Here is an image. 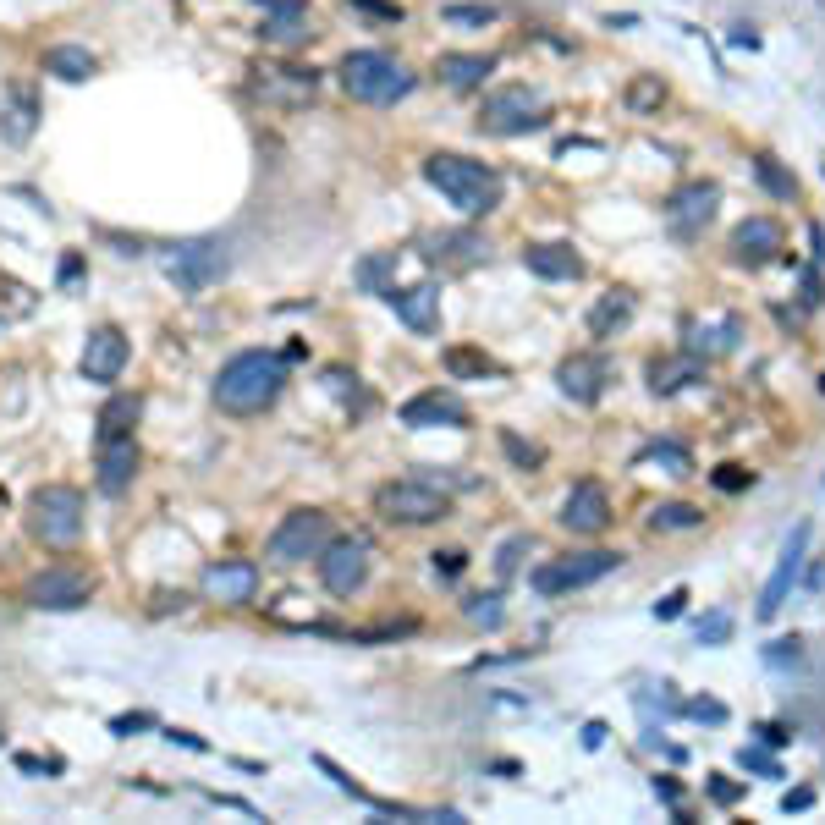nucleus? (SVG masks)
I'll use <instances>...</instances> for the list:
<instances>
[{
  "label": "nucleus",
  "instance_id": "f257e3e1",
  "mask_svg": "<svg viewBox=\"0 0 825 825\" xmlns=\"http://www.w3.org/2000/svg\"><path fill=\"white\" fill-rule=\"evenodd\" d=\"M286 391V358L281 352H237L231 363H220L215 374V407L220 413H264L275 396Z\"/></svg>",
  "mask_w": 825,
  "mask_h": 825
},
{
  "label": "nucleus",
  "instance_id": "f03ea898",
  "mask_svg": "<svg viewBox=\"0 0 825 825\" xmlns=\"http://www.w3.org/2000/svg\"><path fill=\"white\" fill-rule=\"evenodd\" d=\"M424 182L435 187L446 204H457L462 215H490V209L501 204V176L484 160H468V154H429Z\"/></svg>",
  "mask_w": 825,
  "mask_h": 825
},
{
  "label": "nucleus",
  "instance_id": "7ed1b4c3",
  "mask_svg": "<svg viewBox=\"0 0 825 825\" xmlns=\"http://www.w3.org/2000/svg\"><path fill=\"white\" fill-rule=\"evenodd\" d=\"M336 77H341V88H347L352 99H363V105H396V99H407V94H413V83H418L391 50H352V55H341Z\"/></svg>",
  "mask_w": 825,
  "mask_h": 825
},
{
  "label": "nucleus",
  "instance_id": "20e7f679",
  "mask_svg": "<svg viewBox=\"0 0 825 825\" xmlns=\"http://www.w3.org/2000/svg\"><path fill=\"white\" fill-rule=\"evenodd\" d=\"M28 528H33V539H44L55 550L77 545V534H83V490H72V484H39L28 495Z\"/></svg>",
  "mask_w": 825,
  "mask_h": 825
},
{
  "label": "nucleus",
  "instance_id": "39448f33",
  "mask_svg": "<svg viewBox=\"0 0 825 825\" xmlns=\"http://www.w3.org/2000/svg\"><path fill=\"white\" fill-rule=\"evenodd\" d=\"M226 270H231V242L226 237H187V242H176L171 259H165V275H171L176 292H187V297L209 292Z\"/></svg>",
  "mask_w": 825,
  "mask_h": 825
},
{
  "label": "nucleus",
  "instance_id": "423d86ee",
  "mask_svg": "<svg viewBox=\"0 0 825 825\" xmlns=\"http://www.w3.org/2000/svg\"><path fill=\"white\" fill-rule=\"evenodd\" d=\"M545 99H539V88L528 83H512V88H495L490 99H484L479 110V127L495 132V138H517V132H534L545 127Z\"/></svg>",
  "mask_w": 825,
  "mask_h": 825
},
{
  "label": "nucleus",
  "instance_id": "0eeeda50",
  "mask_svg": "<svg viewBox=\"0 0 825 825\" xmlns=\"http://www.w3.org/2000/svg\"><path fill=\"white\" fill-rule=\"evenodd\" d=\"M374 506H380L385 523H435L451 512V495L435 490L429 479H391L374 490Z\"/></svg>",
  "mask_w": 825,
  "mask_h": 825
},
{
  "label": "nucleus",
  "instance_id": "6e6552de",
  "mask_svg": "<svg viewBox=\"0 0 825 825\" xmlns=\"http://www.w3.org/2000/svg\"><path fill=\"white\" fill-rule=\"evenodd\" d=\"M325 545H330V512H319V506H297V512H286L281 523H275V534H270V556L286 561V567L319 556Z\"/></svg>",
  "mask_w": 825,
  "mask_h": 825
},
{
  "label": "nucleus",
  "instance_id": "1a4fd4ad",
  "mask_svg": "<svg viewBox=\"0 0 825 825\" xmlns=\"http://www.w3.org/2000/svg\"><path fill=\"white\" fill-rule=\"evenodd\" d=\"M616 567H622V556H616V550H578V556H561V561L534 567V589L539 594L589 589V583H600L605 572H616Z\"/></svg>",
  "mask_w": 825,
  "mask_h": 825
},
{
  "label": "nucleus",
  "instance_id": "9d476101",
  "mask_svg": "<svg viewBox=\"0 0 825 825\" xmlns=\"http://www.w3.org/2000/svg\"><path fill=\"white\" fill-rule=\"evenodd\" d=\"M88 594H94V578L77 567H44L39 578L22 589V600L33 605V611H77V605H88Z\"/></svg>",
  "mask_w": 825,
  "mask_h": 825
},
{
  "label": "nucleus",
  "instance_id": "9b49d317",
  "mask_svg": "<svg viewBox=\"0 0 825 825\" xmlns=\"http://www.w3.org/2000/svg\"><path fill=\"white\" fill-rule=\"evenodd\" d=\"M319 578H325L330 594H358L363 578H369V539H330L319 550Z\"/></svg>",
  "mask_w": 825,
  "mask_h": 825
},
{
  "label": "nucleus",
  "instance_id": "f8f14e48",
  "mask_svg": "<svg viewBox=\"0 0 825 825\" xmlns=\"http://www.w3.org/2000/svg\"><path fill=\"white\" fill-rule=\"evenodd\" d=\"M809 534H814V528H809V523H798V528H792V539L781 545L776 572H770V583L759 589V622H770V616H776L781 605H787L792 583H798V572H803V556H809Z\"/></svg>",
  "mask_w": 825,
  "mask_h": 825
},
{
  "label": "nucleus",
  "instance_id": "ddd939ff",
  "mask_svg": "<svg viewBox=\"0 0 825 825\" xmlns=\"http://www.w3.org/2000/svg\"><path fill=\"white\" fill-rule=\"evenodd\" d=\"M39 88L28 83V77H11L6 83V99H0V143H11V149H22V143L39 132Z\"/></svg>",
  "mask_w": 825,
  "mask_h": 825
},
{
  "label": "nucleus",
  "instance_id": "4468645a",
  "mask_svg": "<svg viewBox=\"0 0 825 825\" xmlns=\"http://www.w3.org/2000/svg\"><path fill=\"white\" fill-rule=\"evenodd\" d=\"M127 336H121L116 325H99V330H88V341H83V380H94V385H116L121 380V369H127Z\"/></svg>",
  "mask_w": 825,
  "mask_h": 825
},
{
  "label": "nucleus",
  "instance_id": "2eb2a0df",
  "mask_svg": "<svg viewBox=\"0 0 825 825\" xmlns=\"http://www.w3.org/2000/svg\"><path fill=\"white\" fill-rule=\"evenodd\" d=\"M611 523V495H605L600 479H583L567 490V501H561V528H572V534H600V528Z\"/></svg>",
  "mask_w": 825,
  "mask_h": 825
},
{
  "label": "nucleus",
  "instance_id": "dca6fc26",
  "mask_svg": "<svg viewBox=\"0 0 825 825\" xmlns=\"http://www.w3.org/2000/svg\"><path fill=\"white\" fill-rule=\"evenodd\" d=\"M264 11V39L292 50V44H308L314 39V17H308V0H253Z\"/></svg>",
  "mask_w": 825,
  "mask_h": 825
},
{
  "label": "nucleus",
  "instance_id": "f3484780",
  "mask_svg": "<svg viewBox=\"0 0 825 825\" xmlns=\"http://www.w3.org/2000/svg\"><path fill=\"white\" fill-rule=\"evenodd\" d=\"M715 204H721V187H715V182H688V187H677V193H671V204H666L671 231L693 237L699 226H710Z\"/></svg>",
  "mask_w": 825,
  "mask_h": 825
},
{
  "label": "nucleus",
  "instance_id": "a211bd4d",
  "mask_svg": "<svg viewBox=\"0 0 825 825\" xmlns=\"http://www.w3.org/2000/svg\"><path fill=\"white\" fill-rule=\"evenodd\" d=\"M253 88H259L270 105H303V99H314L319 72H314V66H259Z\"/></svg>",
  "mask_w": 825,
  "mask_h": 825
},
{
  "label": "nucleus",
  "instance_id": "6ab92c4d",
  "mask_svg": "<svg viewBox=\"0 0 825 825\" xmlns=\"http://www.w3.org/2000/svg\"><path fill=\"white\" fill-rule=\"evenodd\" d=\"M204 594L220 605H248L259 594V561H215L204 572Z\"/></svg>",
  "mask_w": 825,
  "mask_h": 825
},
{
  "label": "nucleus",
  "instance_id": "aec40b11",
  "mask_svg": "<svg viewBox=\"0 0 825 825\" xmlns=\"http://www.w3.org/2000/svg\"><path fill=\"white\" fill-rule=\"evenodd\" d=\"M385 303L402 314L407 330H418V336H429V330L440 325V286L435 281H418V286H391L385 292Z\"/></svg>",
  "mask_w": 825,
  "mask_h": 825
},
{
  "label": "nucleus",
  "instance_id": "412c9836",
  "mask_svg": "<svg viewBox=\"0 0 825 825\" xmlns=\"http://www.w3.org/2000/svg\"><path fill=\"white\" fill-rule=\"evenodd\" d=\"M99 446V462H94V479H99V490L105 495H121L132 484V473H138V440L132 435H116V440H94Z\"/></svg>",
  "mask_w": 825,
  "mask_h": 825
},
{
  "label": "nucleus",
  "instance_id": "4be33fe9",
  "mask_svg": "<svg viewBox=\"0 0 825 825\" xmlns=\"http://www.w3.org/2000/svg\"><path fill=\"white\" fill-rule=\"evenodd\" d=\"M781 242H787V231H781L776 220L754 215V220H743V226L732 231V259L737 264H770L781 253Z\"/></svg>",
  "mask_w": 825,
  "mask_h": 825
},
{
  "label": "nucleus",
  "instance_id": "5701e85b",
  "mask_svg": "<svg viewBox=\"0 0 825 825\" xmlns=\"http://www.w3.org/2000/svg\"><path fill=\"white\" fill-rule=\"evenodd\" d=\"M402 424L407 429H440V424H468V407L446 391H418L413 402H402Z\"/></svg>",
  "mask_w": 825,
  "mask_h": 825
},
{
  "label": "nucleus",
  "instance_id": "b1692460",
  "mask_svg": "<svg viewBox=\"0 0 825 825\" xmlns=\"http://www.w3.org/2000/svg\"><path fill=\"white\" fill-rule=\"evenodd\" d=\"M523 264H528V275H539V281H578L583 275V259L567 248V242H528Z\"/></svg>",
  "mask_w": 825,
  "mask_h": 825
},
{
  "label": "nucleus",
  "instance_id": "393cba45",
  "mask_svg": "<svg viewBox=\"0 0 825 825\" xmlns=\"http://www.w3.org/2000/svg\"><path fill=\"white\" fill-rule=\"evenodd\" d=\"M490 72H495V55H479V50H446V55L435 61V77H440L446 88H457V94L479 88Z\"/></svg>",
  "mask_w": 825,
  "mask_h": 825
},
{
  "label": "nucleus",
  "instance_id": "a878e982",
  "mask_svg": "<svg viewBox=\"0 0 825 825\" xmlns=\"http://www.w3.org/2000/svg\"><path fill=\"white\" fill-rule=\"evenodd\" d=\"M556 385H561V396H572V402H600V391H605V363L589 358V352H578V358H567V363L556 369Z\"/></svg>",
  "mask_w": 825,
  "mask_h": 825
},
{
  "label": "nucleus",
  "instance_id": "bb28decb",
  "mask_svg": "<svg viewBox=\"0 0 825 825\" xmlns=\"http://www.w3.org/2000/svg\"><path fill=\"white\" fill-rule=\"evenodd\" d=\"M94 50L88 44H50L44 50V72L61 77V83H83V77H94Z\"/></svg>",
  "mask_w": 825,
  "mask_h": 825
},
{
  "label": "nucleus",
  "instance_id": "cd10ccee",
  "mask_svg": "<svg viewBox=\"0 0 825 825\" xmlns=\"http://www.w3.org/2000/svg\"><path fill=\"white\" fill-rule=\"evenodd\" d=\"M638 314V303H633V292H605L600 303L589 308V336H616V330L627 325V319Z\"/></svg>",
  "mask_w": 825,
  "mask_h": 825
},
{
  "label": "nucleus",
  "instance_id": "c85d7f7f",
  "mask_svg": "<svg viewBox=\"0 0 825 825\" xmlns=\"http://www.w3.org/2000/svg\"><path fill=\"white\" fill-rule=\"evenodd\" d=\"M429 259H451V264H479L484 253H490V242L479 237V231H446V237L429 242Z\"/></svg>",
  "mask_w": 825,
  "mask_h": 825
},
{
  "label": "nucleus",
  "instance_id": "c756f323",
  "mask_svg": "<svg viewBox=\"0 0 825 825\" xmlns=\"http://www.w3.org/2000/svg\"><path fill=\"white\" fill-rule=\"evenodd\" d=\"M622 105L633 110V116H655V110L666 105V83H660L655 72H638L633 83L622 88Z\"/></svg>",
  "mask_w": 825,
  "mask_h": 825
},
{
  "label": "nucleus",
  "instance_id": "7c9ffc66",
  "mask_svg": "<svg viewBox=\"0 0 825 825\" xmlns=\"http://www.w3.org/2000/svg\"><path fill=\"white\" fill-rule=\"evenodd\" d=\"M132 424H138V396H110L105 413H99V429L94 440H116V435H132Z\"/></svg>",
  "mask_w": 825,
  "mask_h": 825
},
{
  "label": "nucleus",
  "instance_id": "2f4dec72",
  "mask_svg": "<svg viewBox=\"0 0 825 825\" xmlns=\"http://www.w3.org/2000/svg\"><path fill=\"white\" fill-rule=\"evenodd\" d=\"M391 270H396V248H385V253H369V259H363L352 275H358V286H363V292L385 297V292L396 286V281H391Z\"/></svg>",
  "mask_w": 825,
  "mask_h": 825
},
{
  "label": "nucleus",
  "instance_id": "473e14b6",
  "mask_svg": "<svg viewBox=\"0 0 825 825\" xmlns=\"http://www.w3.org/2000/svg\"><path fill=\"white\" fill-rule=\"evenodd\" d=\"M704 523V512L699 506H688V501H660L655 512H649V528L655 534H671V528H699Z\"/></svg>",
  "mask_w": 825,
  "mask_h": 825
},
{
  "label": "nucleus",
  "instance_id": "72a5a7b5",
  "mask_svg": "<svg viewBox=\"0 0 825 825\" xmlns=\"http://www.w3.org/2000/svg\"><path fill=\"white\" fill-rule=\"evenodd\" d=\"M754 176H759V187H765L770 198H787V204L798 198V182H792V171H781L776 154H759V160H754Z\"/></svg>",
  "mask_w": 825,
  "mask_h": 825
},
{
  "label": "nucleus",
  "instance_id": "f704fd0d",
  "mask_svg": "<svg viewBox=\"0 0 825 825\" xmlns=\"http://www.w3.org/2000/svg\"><path fill=\"white\" fill-rule=\"evenodd\" d=\"M440 363H446V374H457V380H462V374H479V380H484V374H495V363L484 358V352H473V347H446V358H440Z\"/></svg>",
  "mask_w": 825,
  "mask_h": 825
},
{
  "label": "nucleus",
  "instance_id": "c9c22d12",
  "mask_svg": "<svg viewBox=\"0 0 825 825\" xmlns=\"http://www.w3.org/2000/svg\"><path fill=\"white\" fill-rule=\"evenodd\" d=\"M462 616H468V622H479V627H501V594H468V600H462Z\"/></svg>",
  "mask_w": 825,
  "mask_h": 825
},
{
  "label": "nucleus",
  "instance_id": "e433bc0d",
  "mask_svg": "<svg viewBox=\"0 0 825 825\" xmlns=\"http://www.w3.org/2000/svg\"><path fill=\"white\" fill-rule=\"evenodd\" d=\"M440 17L457 22V28H484V22H495V6H462V0H451V6H440Z\"/></svg>",
  "mask_w": 825,
  "mask_h": 825
},
{
  "label": "nucleus",
  "instance_id": "4c0bfd02",
  "mask_svg": "<svg viewBox=\"0 0 825 825\" xmlns=\"http://www.w3.org/2000/svg\"><path fill=\"white\" fill-rule=\"evenodd\" d=\"M732 627H737L732 611H710L699 627H693V638H699V644H726V638H732Z\"/></svg>",
  "mask_w": 825,
  "mask_h": 825
},
{
  "label": "nucleus",
  "instance_id": "58836bf2",
  "mask_svg": "<svg viewBox=\"0 0 825 825\" xmlns=\"http://www.w3.org/2000/svg\"><path fill=\"white\" fill-rule=\"evenodd\" d=\"M528 550H534V545H528V534H512V539L501 545V556H495V572H501V578H512V572L523 567Z\"/></svg>",
  "mask_w": 825,
  "mask_h": 825
},
{
  "label": "nucleus",
  "instance_id": "ea45409f",
  "mask_svg": "<svg viewBox=\"0 0 825 825\" xmlns=\"http://www.w3.org/2000/svg\"><path fill=\"white\" fill-rule=\"evenodd\" d=\"M798 660H803V644H798V638H776V644H765V666L787 671V666H798Z\"/></svg>",
  "mask_w": 825,
  "mask_h": 825
},
{
  "label": "nucleus",
  "instance_id": "a19ab883",
  "mask_svg": "<svg viewBox=\"0 0 825 825\" xmlns=\"http://www.w3.org/2000/svg\"><path fill=\"white\" fill-rule=\"evenodd\" d=\"M688 369L693 363H649V385H655V391H677Z\"/></svg>",
  "mask_w": 825,
  "mask_h": 825
},
{
  "label": "nucleus",
  "instance_id": "79ce46f5",
  "mask_svg": "<svg viewBox=\"0 0 825 825\" xmlns=\"http://www.w3.org/2000/svg\"><path fill=\"white\" fill-rule=\"evenodd\" d=\"M737 765H743V770H754V776H781V765H776V759H770L765 754V748H737Z\"/></svg>",
  "mask_w": 825,
  "mask_h": 825
},
{
  "label": "nucleus",
  "instance_id": "37998d69",
  "mask_svg": "<svg viewBox=\"0 0 825 825\" xmlns=\"http://www.w3.org/2000/svg\"><path fill=\"white\" fill-rule=\"evenodd\" d=\"M501 446H506V457H512L517 468H539V446H523L512 429H501Z\"/></svg>",
  "mask_w": 825,
  "mask_h": 825
},
{
  "label": "nucleus",
  "instance_id": "c03bdc74",
  "mask_svg": "<svg viewBox=\"0 0 825 825\" xmlns=\"http://www.w3.org/2000/svg\"><path fill=\"white\" fill-rule=\"evenodd\" d=\"M649 457H655V462H660V468H666V473H688V468H693V457H688V451H682V446H671V440H666V446H655V451H649Z\"/></svg>",
  "mask_w": 825,
  "mask_h": 825
},
{
  "label": "nucleus",
  "instance_id": "a18cd8bd",
  "mask_svg": "<svg viewBox=\"0 0 825 825\" xmlns=\"http://www.w3.org/2000/svg\"><path fill=\"white\" fill-rule=\"evenodd\" d=\"M688 715H693V721H715V726H721V721H726V704H721V699H693Z\"/></svg>",
  "mask_w": 825,
  "mask_h": 825
},
{
  "label": "nucleus",
  "instance_id": "49530a36",
  "mask_svg": "<svg viewBox=\"0 0 825 825\" xmlns=\"http://www.w3.org/2000/svg\"><path fill=\"white\" fill-rule=\"evenodd\" d=\"M682 605H688V589H671L666 600H655V616H660V622H677Z\"/></svg>",
  "mask_w": 825,
  "mask_h": 825
},
{
  "label": "nucleus",
  "instance_id": "de8ad7c7",
  "mask_svg": "<svg viewBox=\"0 0 825 825\" xmlns=\"http://www.w3.org/2000/svg\"><path fill=\"white\" fill-rule=\"evenodd\" d=\"M462 567H468V556H462V550H435V572H440V578H457Z\"/></svg>",
  "mask_w": 825,
  "mask_h": 825
},
{
  "label": "nucleus",
  "instance_id": "09e8293b",
  "mask_svg": "<svg viewBox=\"0 0 825 825\" xmlns=\"http://www.w3.org/2000/svg\"><path fill=\"white\" fill-rule=\"evenodd\" d=\"M759 743H770V748L792 743V726H781V721H765V726H759Z\"/></svg>",
  "mask_w": 825,
  "mask_h": 825
},
{
  "label": "nucleus",
  "instance_id": "8fccbe9b",
  "mask_svg": "<svg viewBox=\"0 0 825 825\" xmlns=\"http://www.w3.org/2000/svg\"><path fill=\"white\" fill-rule=\"evenodd\" d=\"M710 798L715 803H737V798H743V787H737V781H726V776H715L710 781Z\"/></svg>",
  "mask_w": 825,
  "mask_h": 825
},
{
  "label": "nucleus",
  "instance_id": "3c124183",
  "mask_svg": "<svg viewBox=\"0 0 825 825\" xmlns=\"http://www.w3.org/2000/svg\"><path fill=\"white\" fill-rule=\"evenodd\" d=\"M347 6H363V11H374V17H385V22L402 17V6H391V0H347Z\"/></svg>",
  "mask_w": 825,
  "mask_h": 825
},
{
  "label": "nucleus",
  "instance_id": "603ef678",
  "mask_svg": "<svg viewBox=\"0 0 825 825\" xmlns=\"http://www.w3.org/2000/svg\"><path fill=\"white\" fill-rule=\"evenodd\" d=\"M165 737H171V743H182V748H193V754H204V737H198V732H182V726H165Z\"/></svg>",
  "mask_w": 825,
  "mask_h": 825
},
{
  "label": "nucleus",
  "instance_id": "864d4df0",
  "mask_svg": "<svg viewBox=\"0 0 825 825\" xmlns=\"http://www.w3.org/2000/svg\"><path fill=\"white\" fill-rule=\"evenodd\" d=\"M138 726H149V715H116V721H110V732H116V737H132Z\"/></svg>",
  "mask_w": 825,
  "mask_h": 825
},
{
  "label": "nucleus",
  "instance_id": "5fc2aeb1",
  "mask_svg": "<svg viewBox=\"0 0 825 825\" xmlns=\"http://www.w3.org/2000/svg\"><path fill=\"white\" fill-rule=\"evenodd\" d=\"M715 484H721V490H743V484H748V468H721V473H715Z\"/></svg>",
  "mask_w": 825,
  "mask_h": 825
},
{
  "label": "nucleus",
  "instance_id": "6e6d98bb",
  "mask_svg": "<svg viewBox=\"0 0 825 825\" xmlns=\"http://www.w3.org/2000/svg\"><path fill=\"white\" fill-rule=\"evenodd\" d=\"M809 803H814V792H809V787H798V792H787V798H781V809L792 814V809H809Z\"/></svg>",
  "mask_w": 825,
  "mask_h": 825
},
{
  "label": "nucleus",
  "instance_id": "4d7b16f0",
  "mask_svg": "<svg viewBox=\"0 0 825 825\" xmlns=\"http://www.w3.org/2000/svg\"><path fill=\"white\" fill-rule=\"evenodd\" d=\"M655 798L677 803V798H682V787H677V781H671V776H655Z\"/></svg>",
  "mask_w": 825,
  "mask_h": 825
},
{
  "label": "nucleus",
  "instance_id": "13d9d810",
  "mask_svg": "<svg viewBox=\"0 0 825 825\" xmlns=\"http://www.w3.org/2000/svg\"><path fill=\"white\" fill-rule=\"evenodd\" d=\"M605 743V721H589L583 726V748H600Z\"/></svg>",
  "mask_w": 825,
  "mask_h": 825
},
{
  "label": "nucleus",
  "instance_id": "bf43d9fd",
  "mask_svg": "<svg viewBox=\"0 0 825 825\" xmlns=\"http://www.w3.org/2000/svg\"><path fill=\"white\" fill-rule=\"evenodd\" d=\"M803 297H809V303H820V275H814V270H803Z\"/></svg>",
  "mask_w": 825,
  "mask_h": 825
},
{
  "label": "nucleus",
  "instance_id": "052dcab7",
  "mask_svg": "<svg viewBox=\"0 0 825 825\" xmlns=\"http://www.w3.org/2000/svg\"><path fill=\"white\" fill-rule=\"evenodd\" d=\"M814 259L825 264V226H814Z\"/></svg>",
  "mask_w": 825,
  "mask_h": 825
}]
</instances>
